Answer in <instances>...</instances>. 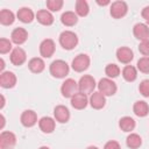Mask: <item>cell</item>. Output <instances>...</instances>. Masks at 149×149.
<instances>
[{
    "label": "cell",
    "instance_id": "6da1fadb",
    "mask_svg": "<svg viewBox=\"0 0 149 149\" xmlns=\"http://www.w3.org/2000/svg\"><path fill=\"white\" fill-rule=\"evenodd\" d=\"M69 65L63 59H56L51 64H50V68H49V71H50V74L55 78H64L65 76L69 74Z\"/></svg>",
    "mask_w": 149,
    "mask_h": 149
},
{
    "label": "cell",
    "instance_id": "7a4b0ae2",
    "mask_svg": "<svg viewBox=\"0 0 149 149\" xmlns=\"http://www.w3.org/2000/svg\"><path fill=\"white\" fill-rule=\"evenodd\" d=\"M59 44L65 50H72L78 44V37L73 31L64 30L59 35Z\"/></svg>",
    "mask_w": 149,
    "mask_h": 149
},
{
    "label": "cell",
    "instance_id": "3957f363",
    "mask_svg": "<svg viewBox=\"0 0 149 149\" xmlns=\"http://www.w3.org/2000/svg\"><path fill=\"white\" fill-rule=\"evenodd\" d=\"M97 84H95V80L92 76L90 74H84L79 81H78V88H79V92L84 93V94H91L94 92V88H95Z\"/></svg>",
    "mask_w": 149,
    "mask_h": 149
},
{
    "label": "cell",
    "instance_id": "277c9868",
    "mask_svg": "<svg viewBox=\"0 0 149 149\" xmlns=\"http://www.w3.org/2000/svg\"><path fill=\"white\" fill-rule=\"evenodd\" d=\"M116 84L111 78H101L98 83V91L105 97H111L116 93Z\"/></svg>",
    "mask_w": 149,
    "mask_h": 149
},
{
    "label": "cell",
    "instance_id": "5b68a950",
    "mask_svg": "<svg viewBox=\"0 0 149 149\" xmlns=\"http://www.w3.org/2000/svg\"><path fill=\"white\" fill-rule=\"evenodd\" d=\"M79 92V88H78V83L72 79V78H68L63 81L62 86H61V93L64 98H72L76 93Z\"/></svg>",
    "mask_w": 149,
    "mask_h": 149
},
{
    "label": "cell",
    "instance_id": "8992f818",
    "mask_svg": "<svg viewBox=\"0 0 149 149\" xmlns=\"http://www.w3.org/2000/svg\"><path fill=\"white\" fill-rule=\"evenodd\" d=\"M90 57L86 54H79L73 58L71 66L76 72H83L90 66Z\"/></svg>",
    "mask_w": 149,
    "mask_h": 149
},
{
    "label": "cell",
    "instance_id": "52a82bcc",
    "mask_svg": "<svg viewBox=\"0 0 149 149\" xmlns=\"http://www.w3.org/2000/svg\"><path fill=\"white\" fill-rule=\"evenodd\" d=\"M128 12V6L125 1H114L112 5H111V8H109V13L111 15L114 17V19H121Z\"/></svg>",
    "mask_w": 149,
    "mask_h": 149
},
{
    "label": "cell",
    "instance_id": "ba28073f",
    "mask_svg": "<svg viewBox=\"0 0 149 149\" xmlns=\"http://www.w3.org/2000/svg\"><path fill=\"white\" fill-rule=\"evenodd\" d=\"M56 45L51 38H45L40 44V54L44 58H50L55 52Z\"/></svg>",
    "mask_w": 149,
    "mask_h": 149
},
{
    "label": "cell",
    "instance_id": "9c48e42d",
    "mask_svg": "<svg viewBox=\"0 0 149 149\" xmlns=\"http://www.w3.org/2000/svg\"><path fill=\"white\" fill-rule=\"evenodd\" d=\"M16 143V136L12 132H2L0 134V148L9 149L14 147Z\"/></svg>",
    "mask_w": 149,
    "mask_h": 149
},
{
    "label": "cell",
    "instance_id": "30bf717a",
    "mask_svg": "<svg viewBox=\"0 0 149 149\" xmlns=\"http://www.w3.org/2000/svg\"><path fill=\"white\" fill-rule=\"evenodd\" d=\"M88 102L92 108L101 109L106 104V97L102 93H100L99 91H94L93 93H91V95L88 98Z\"/></svg>",
    "mask_w": 149,
    "mask_h": 149
},
{
    "label": "cell",
    "instance_id": "8fae6325",
    "mask_svg": "<svg viewBox=\"0 0 149 149\" xmlns=\"http://www.w3.org/2000/svg\"><path fill=\"white\" fill-rule=\"evenodd\" d=\"M116 58L120 63H123V64H128L133 61L134 58V54H133V50L128 47H120L118 50H116Z\"/></svg>",
    "mask_w": 149,
    "mask_h": 149
},
{
    "label": "cell",
    "instance_id": "7c38bea8",
    "mask_svg": "<svg viewBox=\"0 0 149 149\" xmlns=\"http://www.w3.org/2000/svg\"><path fill=\"white\" fill-rule=\"evenodd\" d=\"M16 84V76L12 71H3L0 74V85L3 88H12Z\"/></svg>",
    "mask_w": 149,
    "mask_h": 149
},
{
    "label": "cell",
    "instance_id": "4fadbf2b",
    "mask_svg": "<svg viewBox=\"0 0 149 149\" xmlns=\"http://www.w3.org/2000/svg\"><path fill=\"white\" fill-rule=\"evenodd\" d=\"M27 59V55H26V51L20 48V47H16L15 49L12 50L10 52V62L13 65H22Z\"/></svg>",
    "mask_w": 149,
    "mask_h": 149
},
{
    "label": "cell",
    "instance_id": "5bb4252c",
    "mask_svg": "<svg viewBox=\"0 0 149 149\" xmlns=\"http://www.w3.org/2000/svg\"><path fill=\"white\" fill-rule=\"evenodd\" d=\"M54 116L55 120L58 121L59 123H65L70 119V112L68 107H65L64 105H58L54 108Z\"/></svg>",
    "mask_w": 149,
    "mask_h": 149
},
{
    "label": "cell",
    "instance_id": "9a60e30c",
    "mask_svg": "<svg viewBox=\"0 0 149 149\" xmlns=\"http://www.w3.org/2000/svg\"><path fill=\"white\" fill-rule=\"evenodd\" d=\"M27 38H28V31H27L24 28H21V27L15 28V29L12 31V34H10V40H12V42L15 43V44H17V45L23 44V43L27 41Z\"/></svg>",
    "mask_w": 149,
    "mask_h": 149
},
{
    "label": "cell",
    "instance_id": "2e32d148",
    "mask_svg": "<svg viewBox=\"0 0 149 149\" xmlns=\"http://www.w3.org/2000/svg\"><path fill=\"white\" fill-rule=\"evenodd\" d=\"M133 34L141 42L149 40V27L146 23H136L133 28Z\"/></svg>",
    "mask_w": 149,
    "mask_h": 149
},
{
    "label": "cell",
    "instance_id": "e0dca14e",
    "mask_svg": "<svg viewBox=\"0 0 149 149\" xmlns=\"http://www.w3.org/2000/svg\"><path fill=\"white\" fill-rule=\"evenodd\" d=\"M87 104H88V98L86 94H84L81 92L76 93L71 98V106L76 109H83L87 106Z\"/></svg>",
    "mask_w": 149,
    "mask_h": 149
},
{
    "label": "cell",
    "instance_id": "ac0fdd59",
    "mask_svg": "<svg viewBox=\"0 0 149 149\" xmlns=\"http://www.w3.org/2000/svg\"><path fill=\"white\" fill-rule=\"evenodd\" d=\"M20 121L21 123L24 126V127H33L36 125L37 122V115L34 111L31 109H27L24 111L22 114H21V118H20Z\"/></svg>",
    "mask_w": 149,
    "mask_h": 149
},
{
    "label": "cell",
    "instance_id": "d6986e66",
    "mask_svg": "<svg viewBox=\"0 0 149 149\" xmlns=\"http://www.w3.org/2000/svg\"><path fill=\"white\" fill-rule=\"evenodd\" d=\"M55 126H56V121L55 119L50 118V116H43L38 121V127L40 129L45 133V134H50L55 130Z\"/></svg>",
    "mask_w": 149,
    "mask_h": 149
},
{
    "label": "cell",
    "instance_id": "ffe728a7",
    "mask_svg": "<svg viewBox=\"0 0 149 149\" xmlns=\"http://www.w3.org/2000/svg\"><path fill=\"white\" fill-rule=\"evenodd\" d=\"M36 20L43 26H51L54 23V16L50 10L41 9L36 13Z\"/></svg>",
    "mask_w": 149,
    "mask_h": 149
},
{
    "label": "cell",
    "instance_id": "44dd1931",
    "mask_svg": "<svg viewBox=\"0 0 149 149\" xmlns=\"http://www.w3.org/2000/svg\"><path fill=\"white\" fill-rule=\"evenodd\" d=\"M16 16H17V19H19L21 22H23V23H30V22L34 20V17H35L34 12H33L30 8H28V7H22V8H20V9L17 10V13H16Z\"/></svg>",
    "mask_w": 149,
    "mask_h": 149
},
{
    "label": "cell",
    "instance_id": "7402d4cb",
    "mask_svg": "<svg viewBox=\"0 0 149 149\" xmlns=\"http://www.w3.org/2000/svg\"><path fill=\"white\" fill-rule=\"evenodd\" d=\"M133 111H134V114L137 115L139 118H144L149 113V106L146 101L137 100L133 106Z\"/></svg>",
    "mask_w": 149,
    "mask_h": 149
},
{
    "label": "cell",
    "instance_id": "603a6c76",
    "mask_svg": "<svg viewBox=\"0 0 149 149\" xmlns=\"http://www.w3.org/2000/svg\"><path fill=\"white\" fill-rule=\"evenodd\" d=\"M28 68L34 73H41L44 70L45 64H44V61L41 57H34L28 62Z\"/></svg>",
    "mask_w": 149,
    "mask_h": 149
},
{
    "label": "cell",
    "instance_id": "cb8c5ba5",
    "mask_svg": "<svg viewBox=\"0 0 149 149\" xmlns=\"http://www.w3.org/2000/svg\"><path fill=\"white\" fill-rule=\"evenodd\" d=\"M61 21L64 26L66 27H72L77 23L78 21V15L74 13V12H71V10H68V12H64L61 16Z\"/></svg>",
    "mask_w": 149,
    "mask_h": 149
},
{
    "label": "cell",
    "instance_id": "d4e9b609",
    "mask_svg": "<svg viewBox=\"0 0 149 149\" xmlns=\"http://www.w3.org/2000/svg\"><path fill=\"white\" fill-rule=\"evenodd\" d=\"M136 123H135V120L130 116H123L119 120V127L121 128V130L126 132V133H129L132 130H134Z\"/></svg>",
    "mask_w": 149,
    "mask_h": 149
},
{
    "label": "cell",
    "instance_id": "484cf974",
    "mask_svg": "<svg viewBox=\"0 0 149 149\" xmlns=\"http://www.w3.org/2000/svg\"><path fill=\"white\" fill-rule=\"evenodd\" d=\"M122 77L126 81H134L137 78V69L133 65H126L122 69Z\"/></svg>",
    "mask_w": 149,
    "mask_h": 149
},
{
    "label": "cell",
    "instance_id": "4316f807",
    "mask_svg": "<svg viewBox=\"0 0 149 149\" xmlns=\"http://www.w3.org/2000/svg\"><path fill=\"white\" fill-rule=\"evenodd\" d=\"M126 144L130 149H137L142 144V139L136 133H130L126 139Z\"/></svg>",
    "mask_w": 149,
    "mask_h": 149
},
{
    "label": "cell",
    "instance_id": "83f0119b",
    "mask_svg": "<svg viewBox=\"0 0 149 149\" xmlns=\"http://www.w3.org/2000/svg\"><path fill=\"white\" fill-rule=\"evenodd\" d=\"M14 20H15V15H14V13L12 10L2 9L0 12V22H1V24L9 26V24H12L14 22Z\"/></svg>",
    "mask_w": 149,
    "mask_h": 149
},
{
    "label": "cell",
    "instance_id": "f1b7e54d",
    "mask_svg": "<svg viewBox=\"0 0 149 149\" xmlns=\"http://www.w3.org/2000/svg\"><path fill=\"white\" fill-rule=\"evenodd\" d=\"M90 12L88 3L85 0H77L76 1V14L78 16H86Z\"/></svg>",
    "mask_w": 149,
    "mask_h": 149
},
{
    "label": "cell",
    "instance_id": "f546056e",
    "mask_svg": "<svg viewBox=\"0 0 149 149\" xmlns=\"http://www.w3.org/2000/svg\"><path fill=\"white\" fill-rule=\"evenodd\" d=\"M120 72H121L120 68L114 63H109L105 68V73L107 74V78H111V79L112 78H116L120 74Z\"/></svg>",
    "mask_w": 149,
    "mask_h": 149
},
{
    "label": "cell",
    "instance_id": "4dcf8cb0",
    "mask_svg": "<svg viewBox=\"0 0 149 149\" xmlns=\"http://www.w3.org/2000/svg\"><path fill=\"white\" fill-rule=\"evenodd\" d=\"M136 65H137L136 69L140 70V72L149 73V57H141L137 61V64Z\"/></svg>",
    "mask_w": 149,
    "mask_h": 149
},
{
    "label": "cell",
    "instance_id": "1f68e13d",
    "mask_svg": "<svg viewBox=\"0 0 149 149\" xmlns=\"http://www.w3.org/2000/svg\"><path fill=\"white\" fill-rule=\"evenodd\" d=\"M63 1L62 0H48L47 1V7L50 12H58L63 7Z\"/></svg>",
    "mask_w": 149,
    "mask_h": 149
},
{
    "label": "cell",
    "instance_id": "d6a6232c",
    "mask_svg": "<svg viewBox=\"0 0 149 149\" xmlns=\"http://www.w3.org/2000/svg\"><path fill=\"white\" fill-rule=\"evenodd\" d=\"M139 91L140 93L146 97V98H149V79H143L140 85H139Z\"/></svg>",
    "mask_w": 149,
    "mask_h": 149
},
{
    "label": "cell",
    "instance_id": "836d02e7",
    "mask_svg": "<svg viewBox=\"0 0 149 149\" xmlns=\"http://www.w3.org/2000/svg\"><path fill=\"white\" fill-rule=\"evenodd\" d=\"M12 50V42L7 38H1L0 40V52L1 54H7Z\"/></svg>",
    "mask_w": 149,
    "mask_h": 149
},
{
    "label": "cell",
    "instance_id": "e575fe53",
    "mask_svg": "<svg viewBox=\"0 0 149 149\" xmlns=\"http://www.w3.org/2000/svg\"><path fill=\"white\" fill-rule=\"evenodd\" d=\"M139 51L143 55V57H149V40L142 41L139 44Z\"/></svg>",
    "mask_w": 149,
    "mask_h": 149
},
{
    "label": "cell",
    "instance_id": "d590c367",
    "mask_svg": "<svg viewBox=\"0 0 149 149\" xmlns=\"http://www.w3.org/2000/svg\"><path fill=\"white\" fill-rule=\"evenodd\" d=\"M104 149H121V148H120V144H119L118 141L112 140V141H108V142L105 143Z\"/></svg>",
    "mask_w": 149,
    "mask_h": 149
},
{
    "label": "cell",
    "instance_id": "8d00e7d4",
    "mask_svg": "<svg viewBox=\"0 0 149 149\" xmlns=\"http://www.w3.org/2000/svg\"><path fill=\"white\" fill-rule=\"evenodd\" d=\"M141 15H142V17L144 19V21L149 23V6H146V7L142 9Z\"/></svg>",
    "mask_w": 149,
    "mask_h": 149
},
{
    "label": "cell",
    "instance_id": "74e56055",
    "mask_svg": "<svg viewBox=\"0 0 149 149\" xmlns=\"http://www.w3.org/2000/svg\"><path fill=\"white\" fill-rule=\"evenodd\" d=\"M97 3L100 6H106V5H109V1H97Z\"/></svg>",
    "mask_w": 149,
    "mask_h": 149
},
{
    "label": "cell",
    "instance_id": "f35d334b",
    "mask_svg": "<svg viewBox=\"0 0 149 149\" xmlns=\"http://www.w3.org/2000/svg\"><path fill=\"white\" fill-rule=\"evenodd\" d=\"M5 106V97L1 95V105H0V108H2Z\"/></svg>",
    "mask_w": 149,
    "mask_h": 149
},
{
    "label": "cell",
    "instance_id": "ab89813d",
    "mask_svg": "<svg viewBox=\"0 0 149 149\" xmlns=\"http://www.w3.org/2000/svg\"><path fill=\"white\" fill-rule=\"evenodd\" d=\"M0 62H1V71L3 72V68H5V62H3V59H2V58L0 59Z\"/></svg>",
    "mask_w": 149,
    "mask_h": 149
},
{
    "label": "cell",
    "instance_id": "60d3db41",
    "mask_svg": "<svg viewBox=\"0 0 149 149\" xmlns=\"http://www.w3.org/2000/svg\"><path fill=\"white\" fill-rule=\"evenodd\" d=\"M3 125H5V118H3V115H1V128H3Z\"/></svg>",
    "mask_w": 149,
    "mask_h": 149
},
{
    "label": "cell",
    "instance_id": "b9f144b4",
    "mask_svg": "<svg viewBox=\"0 0 149 149\" xmlns=\"http://www.w3.org/2000/svg\"><path fill=\"white\" fill-rule=\"evenodd\" d=\"M86 149H99L98 147H95V146H90V147H87Z\"/></svg>",
    "mask_w": 149,
    "mask_h": 149
},
{
    "label": "cell",
    "instance_id": "7bdbcfd3",
    "mask_svg": "<svg viewBox=\"0 0 149 149\" xmlns=\"http://www.w3.org/2000/svg\"><path fill=\"white\" fill-rule=\"evenodd\" d=\"M38 149H50L49 147H47V146H42V147H40Z\"/></svg>",
    "mask_w": 149,
    "mask_h": 149
}]
</instances>
